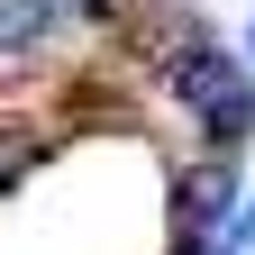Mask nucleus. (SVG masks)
Masks as SVG:
<instances>
[{
  "label": "nucleus",
  "mask_w": 255,
  "mask_h": 255,
  "mask_svg": "<svg viewBox=\"0 0 255 255\" xmlns=\"http://www.w3.org/2000/svg\"><path fill=\"white\" fill-rule=\"evenodd\" d=\"M55 27V0H0V55H27Z\"/></svg>",
  "instance_id": "3"
},
{
  "label": "nucleus",
  "mask_w": 255,
  "mask_h": 255,
  "mask_svg": "<svg viewBox=\"0 0 255 255\" xmlns=\"http://www.w3.org/2000/svg\"><path fill=\"white\" fill-rule=\"evenodd\" d=\"M164 82H173V91H182V101L201 110V119H210L219 101H237V91H246V73H237V55H219V46H191V55L173 64Z\"/></svg>",
  "instance_id": "1"
},
{
  "label": "nucleus",
  "mask_w": 255,
  "mask_h": 255,
  "mask_svg": "<svg viewBox=\"0 0 255 255\" xmlns=\"http://www.w3.org/2000/svg\"><path fill=\"white\" fill-rule=\"evenodd\" d=\"M228 191H237V155H219L210 173H191V182H182V237H201V219L228 210Z\"/></svg>",
  "instance_id": "2"
}]
</instances>
